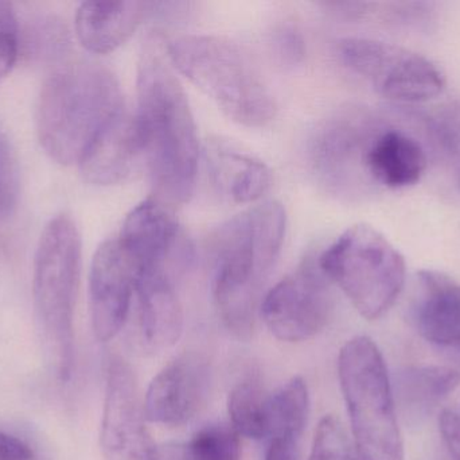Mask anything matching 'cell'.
I'll use <instances>...</instances> for the list:
<instances>
[{"label": "cell", "mask_w": 460, "mask_h": 460, "mask_svg": "<svg viewBox=\"0 0 460 460\" xmlns=\"http://www.w3.org/2000/svg\"><path fill=\"white\" fill-rule=\"evenodd\" d=\"M161 43L151 37L140 54L135 119L156 199L185 204L196 188L201 149L188 96Z\"/></svg>", "instance_id": "6da1fadb"}, {"label": "cell", "mask_w": 460, "mask_h": 460, "mask_svg": "<svg viewBox=\"0 0 460 460\" xmlns=\"http://www.w3.org/2000/svg\"><path fill=\"white\" fill-rule=\"evenodd\" d=\"M287 215L265 202L230 219L212 242L213 299L224 326L249 339L256 326L260 294L286 238Z\"/></svg>", "instance_id": "7a4b0ae2"}, {"label": "cell", "mask_w": 460, "mask_h": 460, "mask_svg": "<svg viewBox=\"0 0 460 460\" xmlns=\"http://www.w3.org/2000/svg\"><path fill=\"white\" fill-rule=\"evenodd\" d=\"M124 110L115 75L91 61L65 64L40 89L37 131L49 157L78 164L102 130Z\"/></svg>", "instance_id": "3957f363"}, {"label": "cell", "mask_w": 460, "mask_h": 460, "mask_svg": "<svg viewBox=\"0 0 460 460\" xmlns=\"http://www.w3.org/2000/svg\"><path fill=\"white\" fill-rule=\"evenodd\" d=\"M81 273V237L67 215L50 219L38 242L32 275L35 320L51 374L69 383L75 370V308Z\"/></svg>", "instance_id": "277c9868"}, {"label": "cell", "mask_w": 460, "mask_h": 460, "mask_svg": "<svg viewBox=\"0 0 460 460\" xmlns=\"http://www.w3.org/2000/svg\"><path fill=\"white\" fill-rule=\"evenodd\" d=\"M166 51L174 69L235 123L259 129L275 119L273 95L238 43L218 35H183L170 41Z\"/></svg>", "instance_id": "5b68a950"}, {"label": "cell", "mask_w": 460, "mask_h": 460, "mask_svg": "<svg viewBox=\"0 0 460 460\" xmlns=\"http://www.w3.org/2000/svg\"><path fill=\"white\" fill-rule=\"evenodd\" d=\"M338 375L359 460H404L394 391L377 345L367 337L346 342Z\"/></svg>", "instance_id": "8992f818"}, {"label": "cell", "mask_w": 460, "mask_h": 460, "mask_svg": "<svg viewBox=\"0 0 460 460\" xmlns=\"http://www.w3.org/2000/svg\"><path fill=\"white\" fill-rule=\"evenodd\" d=\"M318 264L367 320L380 319L394 307L407 278L404 257L367 224L342 232L322 253Z\"/></svg>", "instance_id": "52a82bcc"}, {"label": "cell", "mask_w": 460, "mask_h": 460, "mask_svg": "<svg viewBox=\"0 0 460 460\" xmlns=\"http://www.w3.org/2000/svg\"><path fill=\"white\" fill-rule=\"evenodd\" d=\"M338 53L346 68L391 102L420 104L445 89L442 70L410 49L369 38H346Z\"/></svg>", "instance_id": "ba28073f"}, {"label": "cell", "mask_w": 460, "mask_h": 460, "mask_svg": "<svg viewBox=\"0 0 460 460\" xmlns=\"http://www.w3.org/2000/svg\"><path fill=\"white\" fill-rule=\"evenodd\" d=\"M381 119L372 111L350 107L319 124L308 151L314 175L327 191L343 197L372 192L365 177V156Z\"/></svg>", "instance_id": "9c48e42d"}, {"label": "cell", "mask_w": 460, "mask_h": 460, "mask_svg": "<svg viewBox=\"0 0 460 460\" xmlns=\"http://www.w3.org/2000/svg\"><path fill=\"white\" fill-rule=\"evenodd\" d=\"M260 315L276 339L305 342L329 323L332 297L318 261L307 258L262 299Z\"/></svg>", "instance_id": "30bf717a"}, {"label": "cell", "mask_w": 460, "mask_h": 460, "mask_svg": "<svg viewBox=\"0 0 460 460\" xmlns=\"http://www.w3.org/2000/svg\"><path fill=\"white\" fill-rule=\"evenodd\" d=\"M137 378L120 356H112L105 378L100 447L104 460H164L146 426Z\"/></svg>", "instance_id": "8fae6325"}, {"label": "cell", "mask_w": 460, "mask_h": 460, "mask_svg": "<svg viewBox=\"0 0 460 460\" xmlns=\"http://www.w3.org/2000/svg\"><path fill=\"white\" fill-rule=\"evenodd\" d=\"M118 239L137 275L162 272L178 277L193 256L174 213L156 197L140 203L127 215Z\"/></svg>", "instance_id": "7c38bea8"}, {"label": "cell", "mask_w": 460, "mask_h": 460, "mask_svg": "<svg viewBox=\"0 0 460 460\" xmlns=\"http://www.w3.org/2000/svg\"><path fill=\"white\" fill-rule=\"evenodd\" d=\"M212 372L205 356L185 353L164 366L148 385L143 410L150 423L181 427L193 420L209 396Z\"/></svg>", "instance_id": "4fadbf2b"}, {"label": "cell", "mask_w": 460, "mask_h": 460, "mask_svg": "<svg viewBox=\"0 0 460 460\" xmlns=\"http://www.w3.org/2000/svg\"><path fill=\"white\" fill-rule=\"evenodd\" d=\"M137 269L119 239L97 248L89 273V313L99 342H110L123 329L137 292Z\"/></svg>", "instance_id": "5bb4252c"}, {"label": "cell", "mask_w": 460, "mask_h": 460, "mask_svg": "<svg viewBox=\"0 0 460 460\" xmlns=\"http://www.w3.org/2000/svg\"><path fill=\"white\" fill-rule=\"evenodd\" d=\"M427 167L429 157L423 143L407 130L381 119L365 156V177L372 192L415 185Z\"/></svg>", "instance_id": "9a60e30c"}, {"label": "cell", "mask_w": 460, "mask_h": 460, "mask_svg": "<svg viewBox=\"0 0 460 460\" xmlns=\"http://www.w3.org/2000/svg\"><path fill=\"white\" fill-rule=\"evenodd\" d=\"M142 159L137 119L124 108L94 138L78 165L88 183L107 186L131 177Z\"/></svg>", "instance_id": "2e32d148"}, {"label": "cell", "mask_w": 460, "mask_h": 460, "mask_svg": "<svg viewBox=\"0 0 460 460\" xmlns=\"http://www.w3.org/2000/svg\"><path fill=\"white\" fill-rule=\"evenodd\" d=\"M413 318L419 334L460 361V284L450 275L424 270L418 275Z\"/></svg>", "instance_id": "e0dca14e"}, {"label": "cell", "mask_w": 460, "mask_h": 460, "mask_svg": "<svg viewBox=\"0 0 460 460\" xmlns=\"http://www.w3.org/2000/svg\"><path fill=\"white\" fill-rule=\"evenodd\" d=\"M204 162L210 184L226 202L251 204L270 191V167L226 140H209L204 149Z\"/></svg>", "instance_id": "ac0fdd59"}, {"label": "cell", "mask_w": 460, "mask_h": 460, "mask_svg": "<svg viewBox=\"0 0 460 460\" xmlns=\"http://www.w3.org/2000/svg\"><path fill=\"white\" fill-rule=\"evenodd\" d=\"M174 275L140 273L137 278L140 339L148 351L158 353L177 345L183 331V311Z\"/></svg>", "instance_id": "d6986e66"}, {"label": "cell", "mask_w": 460, "mask_h": 460, "mask_svg": "<svg viewBox=\"0 0 460 460\" xmlns=\"http://www.w3.org/2000/svg\"><path fill=\"white\" fill-rule=\"evenodd\" d=\"M151 13L146 2H84L75 14V32L86 50L108 54L124 45Z\"/></svg>", "instance_id": "ffe728a7"}, {"label": "cell", "mask_w": 460, "mask_h": 460, "mask_svg": "<svg viewBox=\"0 0 460 460\" xmlns=\"http://www.w3.org/2000/svg\"><path fill=\"white\" fill-rule=\"evenodd\" d=\"M310 413V394L305 380L294 377L270 394L268 400V431L270 437H296L305 431Z\"/></svg>", "instance_id": "44dd1931"}, {"label": "cell", "mask_w": 460, "mask_h": 460, "mask_svg": "<svg viewBox=\"0 0 460 460\" xmlns=\"http://www.w3.org/2000/svg\"><path fill=\"white\" fill-rule=\"evenodd\" d=\"M459 383V373L450 367L419 366L402 372L399 389L402 404L420 413L437 407Z\"/></svg>", "instance_id": "7402d4cb"}, {"label": "cell", "mask_w": 460, "mask_h": 460, "mask_svg": "<svg viewBox=\"0 0 460 460\" xmlns=\"http://www.w3.org/2000/svg\"><path fill=\"white\" fill-rule=\"evenodd\" d=\"M268 400L259 378L248 377L233 386L228 399L230 426L238 435L265 440L268 431Z\"/></svg>", "instance_id": "603a6c76"}, {"label": "cell", "mask_w": 460, "mask_h": 460, "mask_svg": "<svg viewBox=\"0 0 460 460\" xmlns=\"http://www.w3.org/2000/svg\"><path fill=\"white\" fill-rule=\"evenodd\" d=\"M180 460H241L240 435L230 424H210L177 450Z\"/></svg>", "instance_id": "cb8c5ba5"}, {"label": "cell", "mask_w": 460, "mask_h": 460, "mask_svg": "<svg viewBox=\"0 0 460 460\" xmlns=\"http://www.w3.org/2000/svg\"><path fill=\"white\" fill-rule=\"evenodd\" d=\"M424 122L429 138L445 157L460 189V100L442 105Z\"/></svg>", "instance_id": "d4e9b609"}, {"label": "cell", "mask_w": 460, "mask_h": 460, "mask_svg": "<svg viewBox=\"0 0 460 460\" xmlns=\"http://www.w3.org/2000/svg\"><path fill=\"white\" fill-rule=\"evenodd\" d=\"M308 460H359L353 440L349 439L342 424L334 416L322 419L314 435Z\"/></svg>", "instance_id": "484cf974"}, {"label": "cell", "mask_w": 460, "mask_h": 460, "mask_svg": "<svg viewBox=\"0 0 460 460\" xmlns=\"http://www.w3.org/2000/svg\"><path fill=\"white\" fill-rule=\"evenodd\" d=\"M30 51L38 57H62L69 49V35L61 22L38 21L29 32Z\"/></svg>", "instance_id": "4316f807"}, {"label": "cell", "mask_w": 460, "mask_h": 460, "mask_svg": "<svg viewBox=\"0 0 460 460\" xmlns=\"http://www.w3.org/2000/svg\"><path fill=\"white\" fill-rule=\"evenodd\" d=\"M270 48L283 67L295 68L302 64L307 53L305 37L296 24L284 22L270 32Z\"/></svg>", "instance_id": "83f0119b"}, {"label": "cell", "mask_w": 460, "mask_h": 460, "mask_svg": "<svg viewBox=\"0 0 460 460\" xmlns=\"http://www.w3.org/2000/svg\"><path fill=\"white\" fill-rule=\"evenodd\" d=\"M18 51V22L13 5L0 0V80L13 69Z\"/></svg>", "instance_id": "f1b7e54d"}, {"label": "cell", "mask_w": 460, "mask_h": 460, "mask_svg": "<svg viewBox=\"0 0 460 460\" xmlns=\"http://www.w3.org/2000/svg\"><path fill=\"white\" fill-rule=\"evenodd\" d=\"M16 196V172L13 154L5 142L0 140V215H7Z\"/></svg>", "instance_id": "f546056e"}, {"label": "cell", "mask_w": 460, "mask_h": 460, "mask_svg": "<svg viewBox=\"0 0 460 460\" xmlns=\"http://www.w3.org/2000/svg\"><path fill=\"white\" fill-rule=\"evenodd\" d=\"M440 434L453 460H460V415L456 410H443L439 418Z\"/></svg>", "instance_id": "4dcf8cb0"}, {"label": "cell", "mask_w": 460, "mask_h": 460, "mask_svg": "<svg viewBox=\"0 0 460 460\" xmlns=\"http://www.w3.org/2000/svg\"><path fill=\"white\" fill-rule=\"evenodd\" d=\"M264 460H300V439L270 437L267 440Z\"/></svg>", "instance_id": "1f68e13d"}, {"label": "cell", "mask_w": 460, "mask_h": 460, "mask_svg": "<svg viewBox=\"0 0 460 460\" xmlns=\"http://www.w3.org/2000/svg\"><path fill=\"white\" fill-rule=\"evenodd\" d=\"M0 460H35V455L23 440L0 431Z\"/></svg>", "instance_id": "d6a6232c"}]
</instances>
